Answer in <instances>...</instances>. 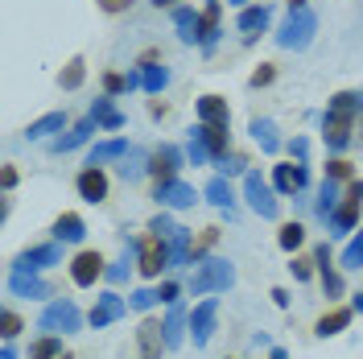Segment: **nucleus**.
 Segmentation results:
<instances>
[{"instance_id":"nucleus-1","label":"nucleus","mask_w":363,"mask_h":359,"mask_svg":"<svg viewBox=\"0 0 363 359\" xmlns=\"http://www.w3.org/2000/svg\"><path fill=\"white\" fill-rule=\"evenodd\" d=\"M231 285H235V269H231V260H219V256L199 260V269L190 277V293H223Z\"/></svg>"},{"instance_id":"nucleus-2","label":"nucleus","mask_w":363,"mask_h":359,"mask_svg":"<svg viewBox=\"0 0 363 359\" xmlns=\"http://www.w3.org/2000/svg\"><path fill=\"white\" fill-rule=\"evenodd\" d=\"M318 33V17L310 9H289V21L277 29V45L281 50H306V45L314 42Z\"/></svg>"},{"instance_id":"nucleus-3","label":"nucleus","mask_w":363,"mask_h":359,"mask_svg":"<svg viewBox=\"0 0 363 359\" xmlns=\"http://www.w3.org/2000/svg\"><path fill=\"white\" fill-rule=\"evenodd\" d=\"M38 326L50 331V335H74L79 326H83V314H79V306L70 302V297H58V302H50L38 318Z\"/></svg>"},{"instance_id":"nucleus-4","label":"nucleus","mask_w":363,"mask_h":359,"mask_svg":"<svg viewBox=\"0 0 363 359\" xmlns=\"http://www.w3.org/2000/svg\"><path fill=\"white\" fill-rule=\"evenodd\" d=\"M244 199H248V206L260 215V219H277V211H281L277 190L260 178V170H248V174H244Z\"/></svg>"},{"instance_id":"nucleus-5","label":"nucleus","mask_w":363,"mask_h":359,"mask_svg":"<svg viewBox=\"0 0 363 359\" xmlns=\"http://www.w3.org/2000/svg\"><path fill=\"white\" fill-rule=\"evenodd\" d=\"M359 206H363V182H351L347 186V199L330 215V236H351V227L359 223Z\"/></svg>"},{"instance_id":"nucleus-6","label":"nucleus","mask_w":363,"mask_h":359,"mask_svg":"<svg viewBox=\"0 0 363 359\" xmlns=\"http://www.w3.org/2000/svg\"><path fill=\"white\" fill-rule=\"evenodd\" d=\"M136 269L145 272V277H161V269H169V240H161V236H149V240L140 244Z\"/></svg>"},{"instance_id":"nucleus-7","label":"nucleus","mask_w":363,"mask_h":359,"mask_svg":"<svg viewBox=\"0 0 363 359\" xmlns=\"http://www.w3.org/2000/svg\"><path fill=\"white\" fill-rule=\"evenodd\" d=\"M50 265H62V248L58 244H38V248H25L21 256L13 260V272H42Z\"/></svg>"},{"instance_id":"nucleus-8","label":"nucleus","mask_w":363,"mask_h":359,"mask_svg":"<svg viewBox=\"0 0 363 359\" xmlns=\"http://www.w3.org/2000/svg\"><path fill=\"white\" fill-rule=\"evenodd\" d=\"M215 318H219V302H215V297H206L203 306H194V314H190L194 347H206V343H211V335H215Z\"/></svg>"},{"instance_id":"nucleus-9","label":"nucleus","mask_w":363,"mask_h":359,"mask_svg":"<svg viewBox=\"0 0 363 359\" xmlns=\"http://www.w3.org/2000/svg\"><path fill=\"white\" fill-rule=\"evenodd\" d=\"M104 272H108V269H104V256H99V252H79V256L70 260V281H74V285H83V289L95 285Z\"/></svg>"},{"instance_id":"nucleus-10","label":"nucleus","mask_w":363,"mask_h":359,"mask_svg":"<svg viewBox=\"0 0 363 359\" xmlns=\"http://www.w3.org/2000/svg\"><path fill=\"white\" fill-rule=\"evenodd\" d=\"M182 170V149L178 145H161V149H153V158H149V174L157 182H174Z\"/></svg>"},{"instance_id":"nucleus-11","label":"nucleus","mask_w":363,"mask_h":359,"mask_svg":"<svg viewBox=\"0 0 363 359\" xmlns=\"http://www.w3.org/2000/svg\"><path fill=\"white\" fill-rule=\"evenodd\" d=\"M306 178H310V174H306V165H301V161H285V165H277V170H272V186H277V194H285V199H289V194H301V190H306Z\"/></svg>"},{"instance_id":"nucleus-12","label":"nucleus","mask_w":363,"mask_h":359,"mask_svg":"<svg viewBox=\"0 0 363 359\" xmlns=\"http://www.w3.org/2000/svg\"><path fill=\"white\" fill-rule=\"evenodd\" d=\"M351 120H355V116H347V112H326V124H322V136H326V149H335V153H342V149L351 145Z\"/></svg>"},{"instance_id":"nucleus-13","label":"nucleus","mask_w":363,"mask_h":359,"mask_svg":"<svg viewBox=\"0 0 363 359\" xmlns=\"http://www.w3.org/2000/svg\"><path fill=\"white\" fill-rule=\"evenodd\" d=\"M153 199L161 202V206H174V211H182V206H194V186H186V182H157V190H153Z\"/></svg>"},{"instance_id":"nucleus-14","label":"nucleus","mask_w":363,"mask_h":359,"mask_svg":"<svg viewBox=\"0 0 363 359\" xmlns=\"http://www.w3.org/2000/svg\"><path fill=\"white\" fill-rule=\"evenodd\" d=\"M74 186H79V199H87V202H104L108 199V174H104L99 165H87V170L74 178Z\"/></svg>"},{"instance_id":"nucleus-15","label":"nucleus","mask_w":363,"mask_h":359,"mask_svg":"<svg viewBox=\"0 0 363 359\" xmlns=\"http://www.w3.org/2000/svg\"><path fill=\"white\" fill-rule=\"evenodd\" d=\"M124 310H128V302H124L120 293H104V297L91 306V318H87V322L99 331V326H108V322H116V318H124Z\"/></svg>"},{"instance_id":"nucleus-16","label":"nucleus","mask_w":363,"mask_h":359,"mask_svg":"<svg viewBox=\"0 0 363 359\" xmlns=\"http://www.w3.org/2000/svg\"><path fill=\"white\" fill-rule=\"evenodd\" d=\"M314 265H318V272H322V289H326V297H330V302L342 297V277L335 272V260H330V248H326V244H318Z\"/></svg>"},{"instance_id":"nucleus-17","label":"nucleus","mask_w":363,"mask_h":359,"mask_svg":"<svg viewBox=\"0 0 363 359\" xmlns=\"http://www.w3.org/2000/svg\"><path fill=\"white\" fill-rule=\"evenodd\" d=\"M269 17H272V9L269 4H248V9H240V33H244V38H256V33H264V29H269Z\"/></svg>"},{"instance_id":"nucleus-18","label":"nucleus","mask_w":363,"mask_h":359,"mask_svg":"<svg viewBox=\"0 0 363 359\" xmlns=\"http://www.w3.org/2000/svg\"><path fill=\"white\" fill-rule=\"evenodd\" d=\"M9 293L33 302V297H50V285H45L38 272H13V277H9Z\"/></svg>"},{"instance_id":"nucleus-19","label":"nucleus","mask_w":363,"mask_h":359,"mask_svg":"<svg viewBox=\"0 0 363 359\" xmlns=\"http://www.w3.org/2000/svg\"><path fill=\"white\" fill-rule=\"evenodd\" d=\"M136 343H140V355H145V359H161V347H169V343H165V326H161V322H140Z\"/></svg>"},{"instance_id":"nucleus-20","label":"nucleus","mask_w":363,"mask_h":359,"mask_svg":"<svg viewBox=\"0 0 363 359\" xmlns=\"http://www.w3.org/2000/svg\"><path fill=\"white\" fill-rule=\"evenodd\" d=\"M194 136H199V140L206 145V153H211L215 161L227 158V124H203V120H199Z\"/></svg>"},{"instance_id":"nucleus-21","label":"nucleus","mask_w":363,"mask_h":359,"mask_svg":"<svg viewBox=\"0 0 363 359\" xmlns=\"http://www.w3.org/2000/svg\"><path fill=\"white\" fill-rule=\"evenodd\" d=\"M219 13H223V4L219 0H211L203 13H199V45H215V38H219Z\"/></svg>"},{"instance_id":"nucleus-22","label":"nucleus","mask_w":363,"mask_h":359,"mask_svg":"<svg viewBox=\"0 0 363 359\" xmlns=\"http://www.w3.org/2000/svg\"><path fill=\"white\" fill-rule=\"evenodd\" d=\"M99 124H95V116H87V120H79L74 128H70L67 136H58L54 140V153H70V149H79V145H87V136L95 133Z\"/></svg>"},{"instance_id":"nucleus-23","label":"nucleus","mask_w":363,"mask_h":359,"mask_svg":"<svg viewBox=\"0 0 363 359\" xmlns=\"http://www.w3.org/2000/svg\"><path fill=\"white\" fill-rule=\"evenodd\" d=\"M347 326H351V310H347V306H335L330 314H322V318H318L314 335H318V338H335L339 331H347Z\"/></svg>"},{"instance_id":"nucleus-24","label":"nucleus","mask_w":363,"mask_h":359,"mask_svg":"<svg viewBox=\"0 0 363 359\" xmlns=\"http://www.w3.org/2000/svg\"><path fill=\"white\" fill-rule=\"evenodd\" d=\"M161 326H165V343H169V347H182V338H186V326H190V314H186L178 302H174Z\"/></svg>"},{"instance_id":"nucleus-25","label":"nucleus","mask_w":363,"mask_h":359,"mask_svg":"<svg viewBox=\"0 0 363 359\" xmlns=\"http://www.w3.org/2000/svg\"><path fill=\"white\" fill-rule=\"evenodd\" d=\"M83 236H87V223H83L79 215H70V211L58 215V223H54V240H58V244H79Z\"/></svg>"},{"instance_id":"nucleus-26","label":"nucleus","mask_w":363,"mask_h":359,"mask_svg":"<svg viewBox=\"0 0 363 359\" xmlns=\"http://www.w3.org/2000/svg\"><path fill=\"white\" fill-rule=\"evenodd\" d=\"M133 153V145L128 140H120V136H112V140H99L95 149H91L87 165H99V161H116V158H128Z\"/></svg>"},{"instance_id":"nucleus-27","label":"nucleus","mask_w":363,"mask_h":359,"mask_svg":"<svg viewBox=\"0 0 363 359\" xmlns=\"http://www.w3.org/2000/svg\"><path fill=\"white\" fill-rule=\"evenodd\" d=\"M199 120H203V124H227V120H231L227 99H219V95H203V99H199Z\"/></svg>"},{"instance_id":"nucleus-28","label":"nucleus","mask_w":363,"mask_h":359,"mask_svg":"<svg viewBox=\"0 0 363 359\" xmlns=\"http://www.w3.org/2000/svg\"><path fill=\"white\" fill-rule=\"evenodd\" d=\"M248 133H252V140H256L264 153H277V149H281V136H277V124H272V120H260V116H256Z\"/></svg>"},{"instance_id":"nucleus-29","label":"nucleus","mask_w":363,"mask_h":359,"mask_svg":"<svg viewBox=\"0 0 363 359\" xmlns=\"http://www.w3.org/2000/svg\"><path fill=\"white\" fill-rule=\"evenodd\" d=\"M206 202L231 215V206H235V194H231V182H227V178H211V182H206Z\"/></svg>"},{"instance_id":"nucleus-30","label":"nucleus","mask_w":363,"mask_h":359,"mask_svg":"<svg viewBox=\"0 0 363 359\" xmlns=\"http://www.w3.org/2000/svg\"><path fill=\"white\" fill-rule=\"evenodd\" d=\"M62 128H67V116L50 112V116H42V120H33V124L25 128V136H29V140H45L50 133H62Z\"/></svg>"},{"instance_id":"nucleus-31","label":"nucleus","mask_w":363,"mask_h":359,"mask_svg":"<svg viewBox=\"0 0 363 359\" xmlns=\"http://www.w3.org/2000/svg\"><path fill=\"white\" fill-rule=\"evenodd\" d=\"M190 231L178 227L174 236H169V269H182V265H190Z\"/></svg>"},{"instance_id":"nucleus-32","label":"nucleus","mask_w":363,"mask_h":359,"mask_svg":"<svg viewBox=\"0 0 363 359\" xmlns=\"http://www.w3.org/2000/svg\"><path fill=\"white\" fill-rule=\"evenodd\" d=\"M91 116H95V124L99 128H108V133H116V128H124V116L112 108V99H95V108H91Z\"/></svg>"},{"instance_id":"nucleus-33","label":"nucleus","mask_w":363,"mask_h":359,"mask_svg":"<svg viewBox=\"0 0 363 359\" xmlns=\"http://www.w3.org/2000/svg\"><path fill=\"white\" fill-rule=\"evenodd\" d=\"M174 25H178L182 42H199V13L194 9H174Z\"/></svg>"},{"instance_id":"nucleus-34","label":"nucleus","mask_w":363,"mask_h":359,"mask_svg":"<svg viewBox=\"0 0 363 359\" xmlns=\"http://www.w3.org/2000/svg\"><path fill=\"white\" fill-rule=\"evenodd\" d=\"M335 199H339V182L326 178V182H322V190H318V202H314V211L322 215V219H330V215H335Z\"/></svg>"},{"instance_id":"nucleus-35","label":"nucleus","mask_w":363,"mask_h":359,"mask_svg":"<svg viewBox=\"0 0 363 359\" xmlns=\"http://www.w3.org/2000/svg\"><path fill=\"white\" fill-rule=\"evenodd\" d=\"M29 359H62V343H58V335L45 331V335L29 347Z\"/></svg>"},{"instance_id":"nucleus-36","label":"nucleus","mask_w":363,"mask_h":359,"mask_svg":"<svg viewBox=\"0 0 363 359\" xmlns=\"http://www.w3.org/2000/svg\"><path fill=\"white\" fill-rule=\"evenodd\" d=\"M363 108V95L359 91H339L335 99H330V112H347V116H359Z\"/></svg>"},{"instance_id":"nucleus-37","label":"nucleus","mask_w":363,"mask_h":359,"mask_svg":"<svg viewBox=\"0 0 363 359\" xmlns=\"http://www.w3.org/2000/svg\"><path fill=\"white\" fill-rule=\"evenodd\" d=\"M83 79H87V62H83V58H70L67 70H62V87L79 91V87H83Z\"/></svg>"},{"instance_id":"nucleus-38","label":"nucleus","mask_w":363,"mask_h":359,"mask_svg":"<svg viewBox=\"0 0 363 359\" xmlns=\"http://www.w3.org/2000/svg\"><path fill=\"white\" fill-rule=\"evenodd\" d=\"M277 240H281V248H285V252H297V248L306 244V227H301V223H285Z\"/></svg>"},{"instance_id":"nucleus-39","label":"nucleus","mask_w":363,"mask_h":359,"mask_svg":"<svg viewBox=\"0 0 363 359\" xmlns=\"http://www.w3.org/2000/svg\"><path fill=\"white\" fill-rule=\"evenodd\" d=\"M342 269H363V227H359V236L342 248Z\"/></svg>"},{"instance_id":"nucleus-40","label":"nucleus","mask_w":363,"mask_h":359,"mask_svg":"<svg viewBox=\"0 0 363 359\" xmlns=\"http://www.w3.org/2000/svg\"><path fill=\"white\" fill-rule=\"evenodd\" d=\"M145 170H149V158H145V153H128V158H124V165H120V174H124V178L128 182H136L140 178V174H145Z\"/></svg>"},{"instance_id":"nucleus-41","label":"nucleus","mask_w":363,"mask_h":359,"mask_svg":"<svg viewBox=\"0 0 363 359\" xmlns=\"http://www.w3.org/2000/svg\"><path fill=\"white\" fill-rule=\"evenodd\" d=\"M165 87H169V70H165V67H145V91L161 95Z\"/></svg>"},{"instance_id":"nucleus-42","label":"nucleus","mask_w":363,"mask_h":359,"mask_svg":"<svg viewBox=\"0 0 363 359\" xmlns=\"http://www.w3.org/2000/svg\"><path fill=\"white\" fill-rule=\"evenodd\" d=\"M157 302H161V293H157V289H136L133 297H128V306H133V310H153Z\"/></svg>"},{"instance_id":"nucleus-43","label":"nucleus","mask_w":363,"mask_h":359,"mask_svg":"<svg viewBox=\"0 0 363 359\" xmlns=\"http://www.w3.org/2000/svg\"><path fill=\"white\" fill-rule=\"evenodd\" d=\"M104 91H108V95H124V91H133V87H128V74L108 70V74H104Z\"/></svg>"},{"instance_id":"nucleus-44","label":"nucleus","mask_w":363,"mask_h":359,"mask_svg":"<svg viewBox=\"0 0 363 359\" xmlns=\"http://www.w3.org/2000/svg\"><path fill=\"white\" fill-rule=\"evenodd\" d=\"M149 231H153V236H161V240H169L178 227H174V219H169V215H157V219L149 223Z\"/></svg>"},{"instance_id":"nucleus-45","label":"nucleus","mask_w":363,"mask_h":359,"mask_svg":"<svg viewBox=\"0 0 363 359\" xmlns=\"http://www.w3.org/2000/svg\"><path fill=\"white\" fill-rule=\"evenodd\" d=\"M0 326H4V331H0L4 338H17V335H21V318L13 314V310H4V318H0Z\"/></svg>"},{"instance_id":"nucleus-46","label":"nucleus","mask_w":363,"mask_h":359,"mask_svg":"<svg viewBox=\"0 0 363 359\" xmlns=\"http://www.w3.org/2000/svg\"><path fill=\"white\" fill-rule=\"evenodd\" d=\"M219 170H223V178H231V174H248V170H244V158H235V153H231V158H219Z\"/></svg>"},{"instance_id":"nucleus-47","label":"nucleus","mask_w":363,"mask_h":359,"mask_svg":"<svg viewBox=\"0 0 363 359\" xmlns=\"http://www.w3.org/2000/svg\"><path fill=\"white\" fill-rule=\"evenodd\" d=\"M186 153H190V161H194V165H206V158H211V153H206V145L199 140V136H190V149H186Z\"/></svg>"},{"instance_id":"nucleus-48","label":"nucleus","mask_w":363,"mask_h":359,"mask_svg":"<svg viewBox=\"0 0 363 359\" xmlns=\"http://www.w3.org/2000/svg\"><path fill=\"white\" fill-rule=\"evenodd\" d=\"M326 178H335V182H342V178H351V165L342 158H335L330 165H326Z\"/></svg>"},{"instance_id":"nucleus-49","label":"nucleus","mask_w":363,"mask_h":359,"mask_svg":"<svg viewBox=\"0 0 363 359\" xmlns=\"http://www.w3.org/2000/svg\"><path fill=\"white\" fill-rule=\"evenodd\" d=\"M272 74H277L272 67H256V70H252V87H269Z\"/></svg>"},{"instance_id":"nucleus-50","label":"nucleus","mask_w":363,"mask_h":359,"mask_svg":"<svg viewBox=\"0 0 363 359\" xmlns=\"http://www.w3.org/2000/svg\"><path fill=\"white\" fill-rule=\"evenodd\" d=\"M161 302H169V306H174V302H178V281H161Z\"/></svg>"},{"instance_id":"nucleus-51","label":"nucleus","mask_w":363,"mask_h":359,"mask_svg":"<svg viewBox=\"0 0 363 359\" xmlns=\"http://www.w3.org/2000/svg\"><path fill=\"white\" fill-rule=\"evenodd\" d=\"M104 277H108V281H124V277H128V256H124L120 265H112V269L104 272Z\"/></svg>"},{"instance_id":"nucleus-52","label":"nucleus","mask_w":363,"mask_h":359,"mask_svg":"<svg viewBox=\"0 0 363 359\" xmlns=\"http://www.w3.org/2000/svg\"><path fill=\"white\" fill-rule=\"evenodd\" d=\"M289 153H294L297 161H306V153H310V145H306V136H297L294 145H289Z\"/></svg>"},{"instance_id":"nucleus-53","label":"nucleus","mask_w":363,"mask_h":359,"mask_svg":"<svg viewBox=\"0 0 363 359\" xmlns=\"http://www.w3.org/2000/svg\"><path fill=\"white\" fill-rule=\"evenodd\" d=\"M0 182H4V190H13V186H17V170L4 165V170H0Z\"/></svg>"},{"instance_id":"nucleus-54","label":"nucleus","mask_w":363,"mask_h":359,"mask_svg":"<svg viewBox=\"0 0 363 359\" xmlns=\"http://www.w3.org/2000/svg\"><path fill=\"white\" fill-rule=\"evenodd\" d=\"M289 269H294V277H297V281H310V265H306V260H294Z\"/></svg>"},{"instance_id":"nucleus-55","label":"nucleus","mask_w":363,"mask_h":359,"mask_svg":"<svg viewBox=\"0 0 363 359\" xmlns=\"http://www.w3.org/2000/svg\"><path fill=\"white\" fill-rule=\"evenodd\" d=\"M99 4H104L108 13H120V9H128V0H99Z\"/></svg>"},{"instance_id":"nucleus-56","label":"nucleus","mask_w":363,"mask_h":359,"mask_svg":"<svg viewBox=\"0 0 363 359\" xmlns=\"http://www.w3.org/2000/svg\"><path fill=\"white\" fill-rule=\"evenodd\" d=\"M0 359H17V351H13V343H4V351H0Z\"/></svg>"},{"instance_id":"nucleus-57","label":"nucleus","mask_w":363,"mask_h":359,"mask_svg":"<svg viewBox=\"0 0 363 359\" xmlns=\"http://www.w3.org/2000/svg\"><path fill=\"white\" fill-rule=\"evenodd\" d=\"M269 359H289V355H285V351H281V347H272V355Z\"/></svg>"},{"instance_id":"nucleus-58","label":"nucleus","mask_w":363,"mask_h":359,"mask_svg":"<svg viewBox=\"0 0 363 359\" xmlns=\"http://www.w3.org/2000/svg\"><path fill=\"white\" fill-rule=\"evenodd\" d=\"M227 4H235V9H248V0H227Z\"/></svg>"},{"instance_id":"nucleus-59","label":"nucleus","mask_w":363,"mask_h":359,"mask_svg":"<svg viewBox=\"0 0 363 359\" xmlns=\"http://www.w3.org/2000/svg\"><path fill=\"white\" fill-rule=\"evenodd\" d=\"M289 9H306V0H289Z\"/></svg>"},{"instance_id":"nucleus-60","label":"nucleus","mask_w":363,"mask_h":359,"mask_svg":"<svg viewBox=\"0 0 363 359\" xmlns=\"http://www.w3.org/2000/svg\"><path fill=\"white\" fill-rule=\"evenodd\" d=\"M355 310H359V314H363V293H359V297H355Z\"/></svg>"},{"instance_id":"nucleus-61","label":"nucleus","mask_w":363,"mask_h":359,"mask_svg":"<svg viewBox=\"0 0 363 359\" xmlns=\"http://www.w3.org/2000/svg\"><path fill=\"white\" fill-rule=\"evenodd\" d=\"M153 4H157V9H165V4H174V0H153Z\"/></svg>"},{"instance_id":"nucleus-62","label":"nucleus","mask_w":363,"mask_h":359,"mask_svg":"<svg viewBox=\"0 0 363 359\" xmlns=\"http://www.w3.org/2000/svg\"><path fill=\"white\" fill-rule=\"evenodd\" d=\"M62 359H70V355H62Z\"/></svg>"}]
</instances>
